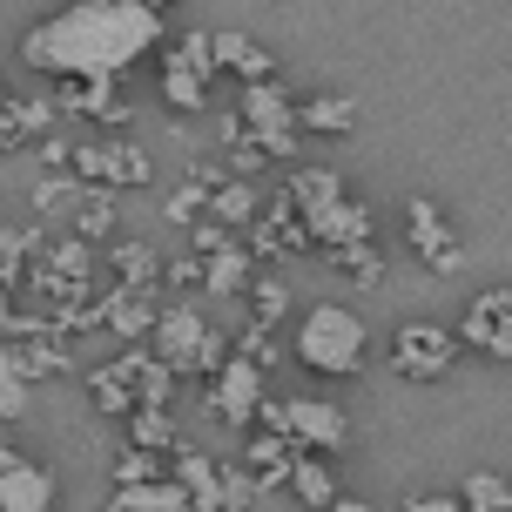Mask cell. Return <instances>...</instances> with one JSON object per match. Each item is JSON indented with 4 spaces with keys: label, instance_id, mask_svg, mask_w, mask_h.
<instances>
[{
    "label": "cell",
    "instance_id": "6da1fadb",
    "mask_svg": "<svg viewBox=\"0 0 512 512\" xmlns=\"http://www.w3.org/2000/svg\"><path fill=\"white\" fill-rule=\"evenodd\" d=\"M155 48H162V14H149L142 0H75V7H61L21 34V68L54 81L68 75L122 81Z\"/></svg>",
    "mask_w": 512,
    "mask_h": 512
},
{
    "label": "cell",
    "instance_id": "7a4b0ae2",
    "mask_svg": "<svg viewBox=\"0 0 512 512\" xmlns=\"http://www.w3.org/2000/svg\"><path fill=\"white\" fill-rule=\"evenodd\" d=\"M290 351L317 378H358L364 364H371V324L351 304H310Z\"/></svg>",
    "mask_w": 512,
    "mask_h": 512
},
{
    "label": "cell",
    "instance_id": "3957f363",
    "mask_svg": "<svg viewBox=\"0 0 512 512\" xmlns=\"http://www.w3.org/2000/svg\"><path fill=\"white\" fill-rule=\"evenodd\" d=\"M149 351L169 364L176 378H209L216 364L230 358V331H216L196 304H182V297H176V304H162V317H155Z\"/></svg>",
    "mask_w": 512,
    "mask_h": 512
},
{
    "label": "cell",
    "instance_id": "277c9868",
    "mask_svg": "<svg viewBox=\"0 0 512 512\" xmlns=\"http://www.w3.org/2000/svg\"><path fill=\"white\" fill-rule=\"evenodd\" d=\"M465 358V344L452 324H432V317H411V324H398L391 331V378L405 384H438L452 378V364Z\"/></svg>",
    "mask_w": 512,
    "mask_h": 512
},
{
    "label": "cell",
    "instance_id": "5b68a950",
    "mask_svg": "<svg viewBox=\"0 0 512 512\" xmlns=\"http://www.w3.org/2000/svg\"><path fill=\"white\" fill-rule=\"evenodd\" d=\"M68 169H75V182H88V189H115V196L155 182V162H149V149H142L135 135H95V142H75Z\"/></svg>",
    "mask_w": 512,
    "mask_h": 512
},
{
    "label": "cell",
    "instance_id": "8992f818",
    "mask_svg": "<svg viewBox=\"0 0 512 512\" xmlns=\"http://www.w3.org/2000/svg\"><path fill=\"white\" fill-rule=\"evenodd\" d=\"M209 88H216V61H209V27H182L176 48H162V102L176 115H203Z\"/></svg>",
    "mask_w": 512,
    "mask_h": 512
},
{
    "label": "cell",
    "instance_id": "52a82bcc",
    "mask_svg": "<svg viewBox=\"0 0 512 512\" xmlns=\"http://www.w3.org/2000/svg\"><path fill=\"white\" fill-rule=\"evenodd\" d=\"M236 115H243L250 142L270 155V162H297V149H304V135H297V102L283 95L277 81H256V88H243V95H236Z\"/></svg>",
    "mask_w": 512,
    "mask_h": 512
},
{
    "label": "cell",
    "instance_id": "ba28073f",
    "mask_svg": "<svg viewBox=\"0 0 512 512\" xmlns=\"http://www.w3.org/2000/svg\"><path fill=\"white\" fill-rule=\"evenodd\" d=\"M48 102H54L61 122H102L108 135H128V122H135L122 81H108V75H68V81H54Z\"/></svg>",
    "mask_w": 512,
    "mask_h": 512
},
{
    "label": "cell",
    "instance_id": "9c48e42d",
    "mask_svg": "<svg viewBox=\"0 0 512 512\" xmlns=\"http://www.w3.org/2000/svg\"><path fill=\"white\" fill-rule=\"evenodd\" d=\"M263 378H270V371H256V364H243V358H223V364H216V371L203 378V411H209V425L250 432L256 398H263Z\"/></svg>",
    "mask_w": 512,
    "mask_h": 512
},
{
    "label": "cell",
    "instance_id": "30bf717a",
    "mask_svg": "<svg viewBox=\"0 0 512 512\" xmlns=\"http://www.w3.org/2000/svg\"><path fill=\"white\" fill-rule=\"evenodd\" d=\"M405 243H411V256H418L432 277H452V270L465 263L459 230H452V216H445L432 196H405Z\"/></svg>",
    "mask_w": 512,
    "mask_h": 512
},
{
    "label": "cell",
    "instance_id": "8fae6325",
    "mask_svg": "<svg viewBox=\"0 0 512 512\" xmlns=\"http://www.w3.org/2000/svg\"><path fill=\"white\" fill-rule=\"evenodd\" d=\"M452 331H459L465 351H479V358H492V364H512V283L479 290Z\"/></svg>",
    "mask_w": 512,
    "mask_h": 512
},
{
    "label": "cell",
    "instance_id": "7c38bea8",
    "mask_svg": "<svg viewBox=\"0 0 512 512\" xmlns=\"http://www.w3.org/2000/svg\"><path fill=\"white\" fill-rule=\"evenodd\" d=\"M243 250L256 256V263H283V256H310V230L304 216L290 209V196H263V209H256V223L243 230Z\"/></svg>",
    "mask_w": 512,
    "mask_h": 512
},
{
    "label": "cell",
    "instance_id": "4fadbf2b",
    "mask_svg": "<svg viewBox=\"0 0 512 512\" xmlns=\"http://www.w3.org/2000/svg\"><path fill=\"white\" fill-rule=\"evenodd\" d=\"M209 61H216V75H236L243 88L277 81V54L263 48L256 34H243V27H209Z\"/></svg>",
    "mask_w": 512,
    "mask_h": 512
},
{
    "label": "cell",
    "instance_id": "5bb4252c",
    "mask_svg": "<svg viewBox=\"0 0 512 512\" xmlns=\"http://www.w3.org/2000/svg\"><path fill=\"white\" fill-rule=\"evenodd\" d=\"M304 230H310V256L317 250H351V243H378V216H371V203L344 196V203L304 216Z\"/></svg>",
    "mask_w": 512,
    "mask_h": 512
},
{
    "label": "cell",
    "instance_id": "9a60e30c",
    "mask_svg": "<svg viewBox=\"0 0 512 512\" xmlns=\"http://www.w3.org/2000/svg\"><path fill=\"white\" fill-rule=\"evenodd\" d=\"M155 317H162V290H115V283H102V331L122 337V351L149 344Z\"/></svg>",
    "mask_w": 512,
    "mask_h": 512
},
{
    "label": "cell",
    "instance_id": "2e32d148",
    "mask_svg": "<svg viewBox=\"0 0 512 512\" xmlns=\"http://www.w3.org/2000/svg\"><path fill=\"white\" fill-rule=\"evenodd\" d=\"M290 438H297L304 452H324V459H331L337 445L351 438V418H344L331 398H317V391H297V398H290Z\"/></svg>",
    "mask_w": 512,
    "mask_h": 512
},
{
    "label": "cell",
    "instance_id": "e0dca14e",
    "mask_svg": "<svg viewBox=\"0 0 512 512\" xmlns=\"http://www.w3.org/2000/svg\"><path fill=\"white\" fill-rule=\"evenodd\" d=\"M297 459H304V445H297V438H283V432H250L236 465L256 479V492H283V486H290V472H297Z\"/></svg>",
    "mask_w": 512,
    "mask_h": 512
},
{
    "label": "cell",
    "instance_id": "ac0fdd59",
    "mask_svg": "<svg viewBox=\"0 0 512 512\" xmlns=\"http://www.w3.org/2000/svg\"><path fill=\"white\" fill-rule=\"evenodd\" d=\"M135 405L142 398H135V344H128V351H115L88 371V411L95 418H128Z\"/></svg>",
    "mask_w": 512,
    "mask_h": 512
},
{
    "label": "cell",
    "instance_id": "d6986e66",
    "mask_svg": "<svg viewBox=\"0 0 512 512\" xmlns=\"http://www.w3.org/2000/svg\"><path fill=\"white\" fill-rule=\"evenodd\" d=\"M54 102L48 95H7L0 102V155H14V149H34L41 135H54Z\"/></svg>",
    "mask_w": 512,
    "mask_h": 512
},
{
    "label": "cell",
    "instance_id": "ffe728a7",
    "mask_svg": "<svg viewBox=\"0 0 512 512\" xmlns=\"http://www.w3.org/2000/svg\"><path fill=\"white\" fill-rule=\"evenodd\" d=\"M169 479H176L203 512H223V459L203 452V445H176L169 452Z\"/></svg>",
    "mask_w": 512,
    "mask_h": 512
},
{
    "label": "cell",
    "instance_id": "44dd1931",
    "mask_svg": "<svg viewBox=\"0 0 512 512\" xmlns=\"http://www.w3.org/2000/svg\"><path fill=\"white\" fill-rule=\"evenodd\" d=\"M108 277L115 290H162V250L142 236H115L108 243Z\"/></svg>",
    "mask_w": 512,
    "mask_h": 512
},
{
    "label": "cell",
    "instance_id": "7402d4cb",
    "mask_svg": "<svg viewBox=\"0 0 512 512\" xmlns=\"http://www.w3.org/2000/svg\"><path fill=\"white\" fill-rule=\"evenodd\" d=\"M0 512H54V472L21 452L14 472L0 479Z\"/></svg>",
    "mask_w": 512,
    "mask_h": 512
},
{
    "label": "cell",
    "instance_id": "603a6c76",
    "mask_svg": "<svg viewBox=\"0 0 512 512\" xmlns=\"http://www.w3.org/2000/svg\"><path fill=\"white\" fill-rule=\"evenodd\" d=\"M41 263H48L54 277L68 283V290H88V283H102V256H95V243H81L75 230L68 236H48V243H41Z\"/></svg>",
    "mask_w": 512,
    "mask_h": 512
},
{
    "label": "cell",
    "instance_id": "cb8c5ba5",
    "mask_svg": "<svg viewBox=\"0 0 512 512\" xmlns=\"http://www.w3.org/2000/svg\"><path fill=\"white\" fill-rule=\"evenodd\" d=\"M68 230H75L81 243H115V230H122V196H115V189H88V182H81L75 209H68Z\"/></svg>",
    "mask_w": 512,
    "mask_h": 512
},
{
    "label": "cell",
    "instance_id": "d4e9b609",
    "mask_svg": "<svg viewBox=\"0 0 512 512\" xmlns=\"http://www.w3.org/2000/svg\"><path fill=\"white\" fill-rule=\"evenodd\" d=\"M283 196H290V209H297V216H317V209L344 203L351 189H344V176H337V169H324V162H297V169H290V182H283Z\"/></svg>",
    "mask_w": 512,
    "mask_h": 512
},
{
    "label": "cell",
    "instance_id": "484cf974",
    "mask_svg": "<svg viewBox=\"0 0 512 512\" xmlns=\"http://www.w3.org/2000/svg\"><path fill=\"white\" fill-rule=\"evenodd\" d=\"M283 492H290V499H297L304 512H331V506H337V492H344V486H337V465L324 459V452H304Z\"/></svg>",
    "mask_w": 512,
    "mask_h": 512
},
{
    "label": "cell",
    "instance_id": "4316f807",
    "mask_svg": "<svg viewBox=\"0 0 512 512\" xmlns=\"http://www.w3.org/2000/svg\"><path fill=\"white\" fill-rule=\"evenodd\" d=\"M122 445H142V452H176L182 438H176V405H135L122 418Z\"/></svg>",
    "mask_w": 512,
    "mask_h": 512
},
{
    "label": "cell",
    "instance_id": "83f0119b",
    "mask_svg": "<svg viewBox=\"0 0 512 512\" xmlns=\"http://www.w3.org/2000/svg\"><path fill=\"white\" fill-rule=\"evenodd\" d=\"M358 128V102L351 95H304L297 102V135H351Z\"/></svg>",
    "mask_w": 512,
    "mask_h": 512
},
{
    "label": "cell",
    "instance_id": "f1b7e54d",
    "mask_svg": "<svg viewBox=\"0 0 512 512\" xmlns=\"http://www.w3.org/2000/svg\"><path fill=\"white\" fill-rule=\"evenodd\" d=\"M256 209H263L256 182H236L230 176V182H216V189H209V209H203V216H209V223H223L230 236H243L256 223Z\"/></svg>",
    "mask_w": 512,
    "mask_h": 512
},
{
    "label": "cell",
    "instance_id": "f546056e",
    "mask_svg": "<svg viewBox=\"0 0 512 512\" xmlns=\"http://www.w3.org/2000/svg\"><path fill=\"white\" fill-rule=\"evenodd\" d=\"M283 310H290V283H283V270H256L250 290H243V324H256V331H277Z\"/></svg>",
    "mask_w": 512,
    "mask_h": 512
},
{
    "label": "cell",
    "instance_id": "4dcf8cb0",
    "mask_svg": "<svg viewBox=\"0 0 512 512\" xmlns=\"http://www.w3.org/2000/svg\"><path fill=\"white\" fill-rule=\"evenodd\" d=\"M250 277H256V256L243 250V236H236L230 250L203 256V290H216V297H243V290H250Z\"/></svg>",
    "mask_w": 512,
    "mask_h": 512
},
{
    "label": "cell",
    "instance_id": "1f68e13d",
    "mask_svg": "<svg viewBox=\"0 0 512 512\" xmlns=\"http://www.w3.org/2000/svg\"><path fill=\"white\" fill-rule=\"evenodd\" d=\"M317 256H324V263H331V270L351 283V290H384V277H391V270H384V250H378V243H351V250H317Z\"/></svg>",
    "mask_w": 512,
    "mask_h": 512
},
{
    "label": "cell",
    "instance_id": "d6a6232c",
    "mask_svg": "<svg viewBox=\"0 0 512 512\" xmlns=\"http://www.w3.org/2000/svg\"><path fill=\"white\" fill-rule=\"evenodd\" d=\"M41 243H48L41 230H14V223H0V290H21V277H27V263H34Z\"/></svg>",
    "mask_w": 512,
    "mask_h": 512
},
{
    "label": "cell",
    "instance_id": "836d02e7",
    "mask_svg": "<svg viewBox=\"0 0 512 512\" xmlns=\"http://www.w3.org/2000/svg\"><path fill=\"white\" fill-rule=\"evenodd\" d=\"M176 384L182 378L155 358L149 344H135V398H142V405H176Z\"/></svg>",
    "mask_w": 512,
    "mask_h": 512
},
{
    "label": "cell",
    "instance_id": "e575fe53",
    "mask_svg": "<svg viewBox=\"0 0 512 512\" xmlns=\"http://www.w3.org/2000/svg\"><path fill=\"white\" fill-rule=\"evenodd\" d=\"M149 479H169V459H162V452L122 445V452L108 459V486H149Z\"/></svg>",
    "mask_w": 512,
    "mask_h": 512
},
{
    "label": "cell",
    "instance_id": "d590c367",
    "mask_svg": "<svg viewBox=\"0 0 512 512\" xmlns=\"http://www.w3.org/2000/svg\"><path fill=\"white\" fill-rule=\"evenodd\" d=\"M459 506L465 512H512V479L506 472H472L459 486Z\"/></svg>",
    "mask_w": 512,
    "mask_h": 512
},
{
    "label": "cell",
    "instance_id": "8d00e7d4",
    "mask_svg": "<svg viewBox=\"0 0 512 512\" xmlns=\"http://www.w3.org/2000/svg\"><path fill=\"white\" fill-rule=\"evenodd\" d=\"M75 196H81V182L68 176V169H61V176H34V182H27V203L41 209V216H68Z\"/></svg>",
    "mask_w": 512,
    "mask_h": 512
},
{
    "label": "cell",
    "instance_id": "74e56055",
    "mask_svg": "<svg viewBox=\"0 0 512 512\" xmlns=\"http://www.w3.org/2000/svg\"><path fill=\"white\" fill-rule=\"evenodd\" d=\"M203 209H209V189H203L196 176H182V182H176V196L162 203V216H169L176 230H196V223H203Z\"/></svg>",
    "mask_w": 512,
    "mask_h": 512
},
{
    "label": "cell",
    "instance_id": "f35d334b",
    "mask_svg": "<svg viewBox=\"0 0 512 512\" xmlns=\"http://www.w3.org/2000/svg\"><path fill=\"white\" fill-rule=\"evenodd\" d=\"M27 398H34V384L14 371V358H7V344H0V425H14V418H27Z\"/></svg>",
    "mask_w": 512,
    "mask_h": 512
},
{
    "label": "cell",
    "instance_id": "ab89813d",
    "mask_svg": "<svg viewBox=\"0 0 512 512\" xmlns=\"http://www.w3.org/2000/svg\"><path fill=\"white\" fill-rule=\"evenodd\" d=\"M230 358L256 364V371H270V364H277L283 351H277V337H270V331H256V324H243V331L230 337Z\"/></svg>",
    "mask_w": 512,
    "mask_h": 512
},
{
    "label": "cell",
    "instance_id": "60d3db41",
    "mask_svg": "<svg viewBox=\"0 0 512 512\" xmlns=\"http://www.w3.org/2000/svg\"><path fill=\"white\" fill-rule=\"evenodd\" d=\"M256 499H263V492H256V479L243 472V465L223 459V512H250Z\"/></svg>",
    "mask_w": 512,
    "mask_h": 512
},
{
    "label": "cell",
    "instance_id": "b9f144b4",
    "mask_svg": "<svg viewBox=\"0 0 512 512\" xmlns=\"http://www.w3.org/2000/svg\"><path fill=\"white\" fill-rule=\"evenodd\" d=\"M250 432H283V438H290V398H277V391H263V398H256Z\"/></svg>",
    "mask_w": 512,
    "mask_h": 512
},
{
    "label": "cell",
    "instance_id": "7bdbcfd3",
    "mask_svg": "<svg viewBox=\"0 0 512 512\" xmlns=\"http://www.w3.org/2000/svg\"><path fill=\"white\" fill-rule=\"evenodd\" d=\"M68 155H75V142H68V135H61V128H54V135H41V142H34V162H41V176H61V169H68Z\"/></svg>",
    "mask_w": 512,
    "mask_h": 512
},
{
    "label": "cell",
    "instance_id": "ee69618b",
    "mask_svg": "<svg viewBox=\"0 0 512 512\" xmlns=\"http://www.w3.org/2000/svg\"><path fill=\"white\" fill-rule=\"evenodd\" d=\"M162 283H176V290H196V283H203V256H176V263L162 256Z\"/></svg>",
    "mask_w": 512,
    "mask_h": 512
},
{
    "label": "cell",
    "instance_id": "f6af8a7d",
    "mask_svg": "<svg viewBox=\"0 0 512 512\" xmlns=\"http://www.w3.org/2000/svg\"><path fill=\"white\" fill-rule=\"evenodd\" d=\"M398 512H465V506H459V492H411Z\"/></svg>",
    "mask_w": 512,
    "mask_h": 512
},
{
    "label": "cell",
    "instance_id": "bcb514c9",
    "mask_svg": "<svg viewBox=\"0 0 512 512\" xmlns=\"http://www.w3.org/2000/svg\"><path fill=\"white\" fill-rule=\"evenodd\" d=\"M230 243H236V236L223 230V223H209V216H203V223H196V250H189V256H216V250H230Z\"/></svg>",
    "mask_w": 512,
    "mask_h": 512
},
{
    "label": "cell",
    "instance_id": "7dc6e473",
    "mask_svg": "<svg viewBox=\"0 0 512 512\" xmlns=\"http://www.w3.org/2000/svg\"><path fill=\"white\" fill-rule=\"evenodd\" d=\"M14 317H21V304H14V290H0V337H14Z\"/></svg>",
    "mask_w": 512,
    "mask_h": 512
},
{
    "label": "cell",
    "instance_id": "c3c4849f",
    "mask_svg": "<svg viewBox=\"0 0 512 512\" xmlns=\"http://www.w3.org/2000/svg\"><path fill=\"white\" fill-rule=\"evenodd\" d=\"M14 459H21V452H14V438H7V425H0V479L14 472Z\"/></svg>",
    "mask_w": 512,
    "mask_h": 512
},
{
    "label": "cell",
    "instance_id": "681fc988",
    "mask_svg": "<svg viewBox=\"0 0 512 512\" xmlns=\"http://www.w3.org/2000/svg\"><path fill=\"white\" fill-rule=\"evenodd\" d=\"M331 512H378V506H371V499H351V492H337V506Z\"/></svg>",
    "mask_w": 512,
    "mask_h": 512
},
{
    "label": "cell",
    "instance_id": "f907efd6",
    "mask_svg": "<svg viewBox=\"0 0 512 512\" xmlns=\"http://www.w3.org/2000/svg\"><path fill=\"white\" fill-rule=\"evenodd\" d=\"M142 7H149V14H162V7H182V0H142Z\"/></svg>",
    "mask_w": 512,
    "mask_h": 512
},
{
    "label": "cell",
    "instance_id": "816d5d0a",
    "mask_svg": "<svg viewBox=\"0 0 512 512\" xmlns=\"http://www.w3.org/2000/svg\"><path fill=\"white\" fill-rule=\"evenodd\" d=\"M0 102H7V68H0Z\"/></svg>",
    "mask_w": 512,
    "mask_h": 512
},
{
    "label": "cell",
    "instance_id": "f5cc1de1",
    "mask_svg": "<svg viewBox=\"0 0 512 512\" xmlns=\"http://www.w3.org/2000/svg\"><path fill=\"white\" fill-rule=\"evenodd\" d=\"M182 512H203V506H196V499H189V506H182Z\"/></svg>",
    "mask_w": 512,
    "mask_h": 512
}]
</instances>
